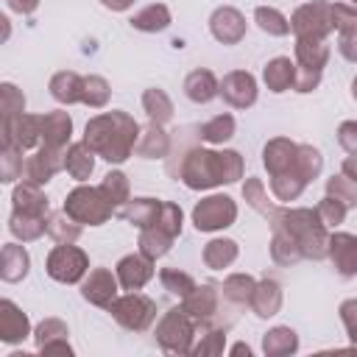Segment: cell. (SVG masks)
Segmentation results:
<instances>
[{"instance_id": "cell-8", "label": "cell", "mask_w": 357, "mask_h": 357, "mask_svg": "<svg viewBox=\"0 0 357 357\" xmlns=\"http://www.w3.org/2000/svg\"><path fill=\"white\" fill-rule=\"evenodd\" d=\"M25 335H28V318L22 315V310H20L14 301L3 298V301H0V340L17 343V340H22Z\"/></svg>"}, {"instance_id": "cell-15", "label": "cell", "mask_w": 357, "mask_h": 357, "mask_svg": "<svg viewBox=\"0 0 357 357\" xmlns=\"http://www.w3.org/2000/svg\"><path fill=\"white\" fill-rule=\"evenodd\" d=\"M84 81L75 75V73H59V75H53V81H50V92H53V98L56 100H61V103H75V100H81L84 98Z\"/></svg>"}, {"instance_id": "cell-35", "label": "cell", "mask_w": 357, "mask_h": 357, "mask_svg": "<svg viewBox=\"0 0 357 357\" xmlns=\"http://www.w3.org/2000/svg\"><path fill=\"white\" fill-rule=\"evenodd\" d=\"M343 318L349 321V326H351V337H357V301H346L343 304Z\"/></svg>"}, {"instance_id": "cell-21", "label": "cell", "mask_w": 357, "mask_h": 357, "mask_svg": "<svg viewBox=\"0 0 357 357\" xmlns=\"http://www.w3.org/2000/svg\"><path fill=\"white\" fill-rule=\"evenodd\" d=\"M0 162H3V170H0L3 181L22 178V173H25V165H22V148H17V145H3V156H0Z\"/></svg>"}, {"instance_id": "cell-20", "label": "cell", "mask_w": 357, "mask_h": 357, "mask_svg": "<svg viewBox=\"0 0 357 357\" xmlns=\"http://www.w3.org/2000/svg\"><path fill=\"white\" fill-rule=\"evenodd\" d=\"M148 276H151L148 262H142V259H137V257H126V259L120 262V279H123L126 287H139Z\"/></svg>"}, {"instance_id": "cell-1", "label": "cell", "mask_w": 357, "mask_h": 357, "mask_svg": "<svg viewBox=\"0 0 357 357\" xmlns=\"http://www.w3.org/2000/svg\"><path fill=\"white\" fill-rule=\"evenodd\" d=\"M137 126L126 114H103L86 123V145L100 151L109 162H123L131 151Z\"/></svg>"}, {"instance_id": "cell-24", "label": "cell", "mask_w": 357, "mask_h": 357, "mask_svg": "<svg viewBox=\"0 0 357 357\" xmlns=\"http://www.w3.org/2000/svg\"><path fill=\"white\" fill-rule=\"evenodd\" d=\"M67 335V329H64V324L61 321H45V324H39V329H36V346L42 349V351H56V337H64Z\"/></svg>"}, {"instance_id": "cell-16", "label": "cell", "mask_w": 357, "mask_h": 357, "mask_svg": "<svg viewBox=\"0 0 357 357\" xmlns=\"http://www.w3.org/2000/svg\"><path fill=\"white\" fill-rule=\"evenodd\" d=\"M8 229H11V234L20 237V240H36V237L47 229V223H45V218H33V215H22V212H11V218H8Z\"/></svg>"}, {"instance_id": "cell-12", "label": "cell", "mask_w": 357, "mask_h": 357, "mask_svg": "<svg viewBox=\"0 0 357 357\" xmlns=\"http://www.w3.org/2000/svg\"><path fill=\"white\" fill-rule=\"evenodd\" d=\"M70 128H73V123H70L67 112H50V114H45L42 117V139H45V145L61 148L70 139Z\"/></svg>"}, {"instance_id": "cell-2", "label": "cell", "mask_w": 357, "mask_h": 357, "mask_svg": "<svg viewBox=\"0 0 357 357\" xmlns=\"http://www.w3.org/2000/svg\"><path fill=\"white\" fill-rule=\"evenodd\" d=\"M84 271H86V257H84V251L73 248L70 243L53 248L47 257V273L56 282H78Z\"/></svg>"}, {"instance_id": "cell-18", "label": "cell", "mask_w": 357, "mask_h": 357, "mask_svg": "<svg viewBox=\"0 0 357 357\" xmlns=\"http://www.w3.org/2000/svg\"><path fill=\"white\" fill-rule=\"evenodd\" d=\"M215 78H212V73H192L190 78H187V95L192 98V100H198V103H206L212 95H215Z\"/></svg>"}, {"instance_id": "cell-39", "label": "cell", "mask_w": 357, "mask_h": 357, "mask_svg": "<svg viewBox=\"0 0 357 357\" xmlns=\"http://www.w3.org/2000/svg\"><path fill=\"white\" fill-rule=\"evenodd\" d=\"M354 3H357V0H354Z\"/></svg>"}, {"instance_id": "cell-30", "label": "cell", "mask_w": 357, "mask_h": 357, "mask_svg": "<svg viewBox=\"0 0 357 357\" xmlns=\"http://www.w3.org/2000/svg\"><path fill=\"white\" fill-rule=\"evenodd\" d=\"M231 128H234V120L231 117H218V120H212L204 128V137L206 139H229L231 137Z\"/></svg>"}, {"instance_id": "cell-3", "label": "cell", "mask_w": 357, "mask_h": 357, "mask_svg": "<svg viewBox=\"0 0 357 357\" xmlns=\"http://www.w3.org/2000/svg\"><path fill=\"white\" fill-rule=\"evenodd\" d=\"M64 212H67L70 218L81 220V223H100V220L109 215L106 204L100 201V192L86 190V187H78V190H73V192L67 195Z\"/></svg>"}, {"instance_id": "cell-7", "label": "cell", "mask_w": 357, "mask_h": 357, "mask_svg": "<svg viewBox=\"0 0 357 357\" xmlns=\"http://www.w3.org/2000/svg\"><path fill=\"white\" fill-rule=\"evenodd\" d=\"M114 315L128 329H142V326H148V321L153 315V304L148 298H142V296H128V298L114 304Z\"/></svg>"}, {"instance_id": "cell-26", "label": "cell", "mask_w": 357, "mask_h": 357, "mask_svg": "<svg viewBox=\"0 0 357 357\" xmlns=\"http://www.w3.org/2000/svg\"><path fill=\"white\" fill-rule=\"evenodd\" d=\"M234 254H237V248H234L231 240H215V243H209V248H206V262L218 268V265L231 262Z\"/></svg>"}, {"instance_id": "cell-11", "label": "cell", "mask_w": 357, "mask_h": 357, "mask_svg": "<svg viewBox=\"0 0 357 357\" xmlns=\"http://www.w3.org/2000/svg\"><path fill=\"white\" fill-rule=\"evenodd\" d=\"M223 98L234 106H248L254 103L257 92H254V78L245 75V73H231L226 81H223Z\"/></svg>"}, {"instance_id": "cell-4", "label": "cell", "mask_w": 357, "mask_h": 357, "mask_svg": "<svg viewBox=\"0 0 357 357\" xmlns=\"http://www.w3.org/2000/svg\"><path fill=\"white\" fill-rule=\"evenodd\" d=\"M42 137V117H31V114H17L14 120L3 123V145H17V148H31L36 139Z\"/></svg>"}, {"instance_id": "cell-28", "label": "cell", "mask_w": 357, "mask_h": 357, "mask_svg": "<svg viewBox=\"0 0 357 357\" xmlns=\"http://www.w3.org/2000/svg\"><path fill=\"white\" fill-rule=\"evenodd\" d=\"M47 231H50L56 240H61V243H64V240L70 243V240L78 237V226H70V220H67L64 215H53V218L47 220Z\"/></svg>"}, {"instance_id": "cell-10", "label": "cell", "mask_w": 357, "mask_h": 357, "mask_svg": "<svg viewBox=\"0 0 357 357\" xmlns=\"http://www.w3.org/2000/svg\"><path fill=\"white\" fill-rule=\"evenodd\" d=\"M14 212H22V215H33V218H45L47 212V201L45 195L39 192V184L28 181V184H20L14 190Z\"/></svg>"}, {"instance_id": "cell-5", "label": "cell", "mask_w": 357, "mask_h": 357, "mask_svg": "<svg viewBox=\"0 0 357 357\" xmlns=\"http://www.w3.org/2000/svg\"><path fill=\"white\" fill-rule=\"evenodd\" d=\"M234 220V204L223 195L218 198H206L198 209H195V226L198 229H220L229 226Z\"/></svg>"}, {"instance_id": "cell-32", "label": "cell", "mask_w": 357, "mask_h": 357, "mask_svg": "<svg viewBox=\"0 0 357 357\" xmlns=\"http://www.w3.org/2000/svg\"><path fill=\"white\" fill-rule=\"evenodd\" d=\"M103 192L109 195L112 204H117V198L126 195V181H123V176H120V173H109L106 181H103Z\"/></svg>"}, {"instance_id": "cell-33", "label": "cell", "mask_w": 357, "mask_h": 357, "mask_svg": "<svg viewBox=\"0 0 357 357\" xmlns=\"http://www.w3.org/2000/svg\"><path fill=\"white\" fill-rule=\"evenodd\" d=\"M162 282H165V284H167L173 293H187V290H192L190 276L176 273V271H165V273H162Z\"/></svg>"}, {"instance_id": "cell-13", "label": "cell", "mask_w": 357, "mask_h": 357, "mask_svg": "<svg viewBox=\"0 0 357 357\" xmlns=\"http://www.w3.org/2000/svg\"><path fill=\"white\" fill-rule=\"evenodd\" d=\"M332 259L337 262L340 273H357V237L337 234L332 237Z\"/></svg>"}, {"instance_id": "cell-9", "label": "cell", "mask_w": 357, "mask_h": 357, "mask_svg": "<svg viewBox=\"0 0 357 357\" xmlns=\"http://www.w3.org/2000/svg\"><path fill=\"white\" fill-rule=\"evenodd\" d=\"M28 265H31V259H28V251L22 245H17V243L3 245V251H0V276L6 282H20L28 273Z\"/></svg>"}, {"instance_id": "cell-22", "label": "cell", "mask_w": 357, "mask_h": 357, "mask_svg": "<svg viewBox=\"0 0 357 357\" xmlns=\"http://www.w3.org/2000/svg\"><path fill=\"white\" fill-rule=\"evenodd\" d=\"M167 22H170V14H167L165 6H151V8H145L142 14H137L131 20V25L142 28V31H162Z\"/></svg>"}, {"instance_id": "cell-27", "label": "cell", "mask_w": 357, "mask_h": 357, "mask_svg": "<svg viewBox=\"0 0 357 357\" xmlns=\"http://www.w3.org/2000/svg\"><path fill=\"white\" fill-rule=\"evenodd\" d=\"M257 20H259L262 31H268V33H287L284 17L279 11H273V8H257Z\"/></svg>"}, {"instance_id": "cell-23", "label": "cell", "mask_w": 357, "mask_h": 357, "mask_svg": "<svg viewBox=\"0 0 357 357\" xmlns=\"http://www.w3.org/2000/svg\"><path fill=\"white\" fill-rule=\"evenodd\" d=\"M293 64L287 61V59H276V61H271V67L265 70V81H268V86L273 89V92H282L290 81H293V70H290Z\"/></svg>"}, {"instance_id": "cell-25", "label": "cell", "mask_w": 357, "mask_h": 357, "mask_svg": "<svg viewBox=\"0 0 357 357\" xmlns=\"http://www.w3.org/2000/svg\"><path fill=\"white\" fill-rule=\"evenodd\" d=\"M25 109V98L14 84H3V123L14 120L17 114H22Z\"/></svg>"}, {"instance_id": "cell-29", "label": "cell", "mask_w": 357, "mask_h": 357, "mask_svg": "<svg viewBox=\"0 0 357 357\" xmlns=\"http://www.w3.org/2000/svg\"><path fill=\"white\" fill-rule=\"evenodd\" d=\"M145 106H148L151 117H156V120H167L170 117V103H167V98L162 92H148L145 95Z\"/></svg>"}, {"instance_id": "cell-37", "label": "cell", "mask_w": 357, "mask_h": 357, "mask_svg": "<svg viewBox=\"0 0 357 357\" xmlns=\"http://www.w3.org/2000/svg\"><path fill=\"white\" fill-rule=\"evenodd\" d=\"M343 53L349 59H357V28H354V36H346L343 39Z\"/></svg>"}, {"instance_id": "cell-14", "label": "cell", "mask_w": 357, "mask_h": 357, "mask_svg": "<svg viewBox=\"0 0 357 357\" xmlns=\"http://www.w3.org/2000/svg\"><path fill=\"white\" fill-rule=\"evenodd\" d=\"M212 31L223 42H237L240 33H243V17L234 8H220L212 17Z\"/></svg>"}, {"instance_id": "cell-34", "label": "cell", "mask_w": 357, "mask_h": 357, "mask_svg": "<svg viewBox=\"0 0 357 357\" xmlns=\"http://www.w3.org/2000/svg\"><path fill=\"white\" fill-rule=\"evenodd\" d=\"M340 142L354 153L357 151V123H346L343 128H340Z\"/></svg>"}, {"instance_id": "cell-38", "label": "cell", "mask_w": 357, "mask_h": 357, "mask_svg": "<svg viewBox=\"0 0 357 357\" xmlns=\"http://www.w3.org/2000/svg\"><path fill=\"white\" fill-rule=\"evenodd\" d=\"M103 3H106L109 8H126V6L131 3V0H103Z\"/></svg>"}, {"instance_id": "cell-17", "label": "cell", "mask_w": 357, "mask_h": 357, "mask_svg": "<svg viewBox=\"0 0 357 357\" xmlns=\"http://www.w3.org/2000/svg\"><path fill=\"white\" fill-rule=\"evenodd\" d=\"M112 296H114V279L106 271H95L84 284V298L95 304H109Z\"/></svg>"}, {"instance_id": "cell-31", "label": "cell", "mask_w": 357, "mask_h": 357, "mask_svg": "<svg viewBox=\"0 0 357 357\" xmlns=\"http://www.w3.org/2000/svg\"><path fill=\"white\" fill-rule=\"evenodd\" d=\"M84 100H89L92 106H100L103 100H106V84L100 81V78H89V81H84Z\"/></svg>"}, {"instance_id": "cell-19", "label": "cell", "mask_w": 357, "mask_h": 357, "mask_svg": "<svg viewBox=\"0 0 357 357\" xmlns=\"http://www.w3.org/2000/svg\"><path fill=\"white\" fill-rule=\"evenodd\" d=\"M86 148H89L86 142H84V145H73L70 153H67V159H64V167H67L75 178H86V176L92 173V153H89Z\"/></svg>"}, {"instance_id": "cell-6", "label": "cell", "mask_w": 357, "mask_h": 357, "mask_svg": "<svg viewBox=\"0 0 357 357\" xmlns=\"http://www.w3.org/2000/svg\"><path fill=\"white\" fill-rule=\"evenodd\" d=\"M59 151H61V148H50V145L39 148L36 156H31V159L25 162V178L33 181V184H45V181H50V176L61 167Z\"/></svg>"}, {"instance_id": "cell-36", "label": "cell", "mask_w": 357, "mask_h": 357, "mask_svg": "<svg viewBox=\"0 0 357 357\" xmlns=\"http://www.w3.org/2000/svg\"><path fill=\"white\" fill-rule=\"evenodd\" d=\"M6 3H8V8L17 11V14H31V11L39 6V0H6Z\"/></svg>"}]
</instances>
